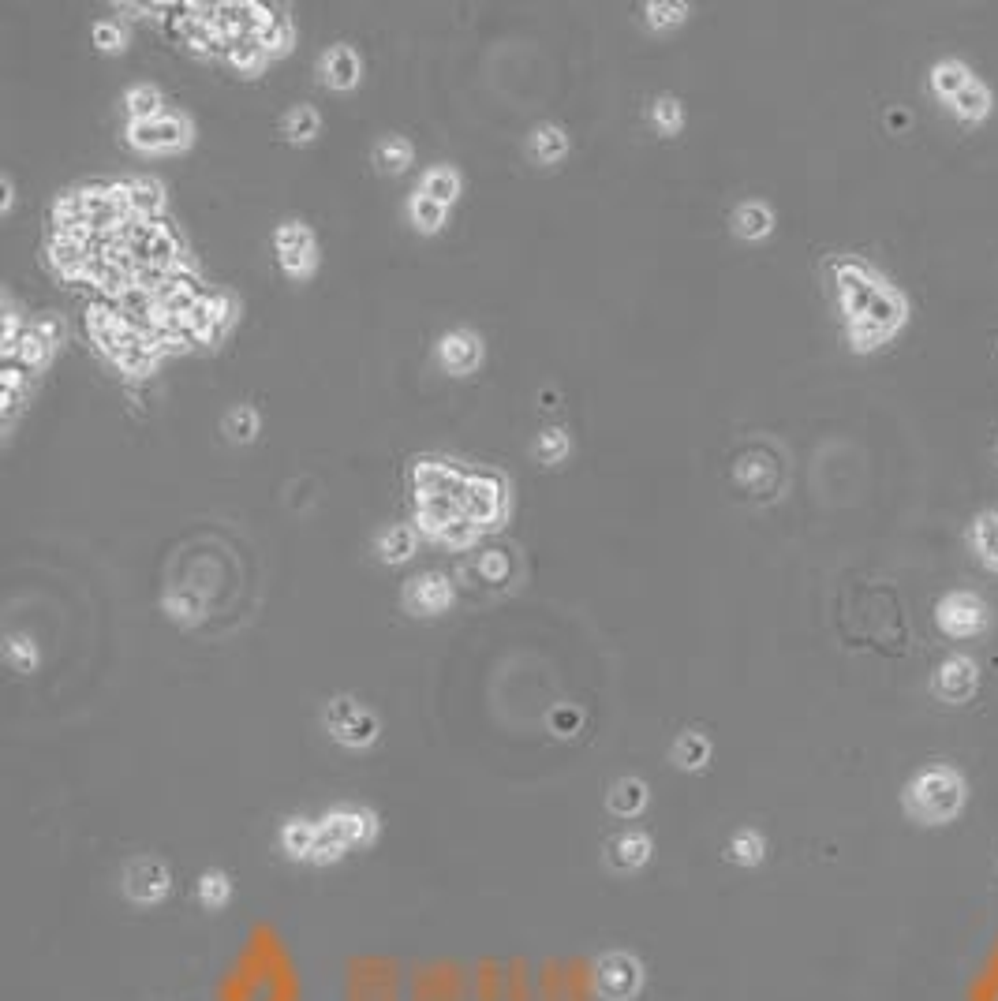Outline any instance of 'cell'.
Segmentation results:
<instances>
[{
  "mask_svg": "<svg viewBox=\"0 0 998 1001\" xmlns=\"http://www.w3.org/2000/svg\"><path fill=\"white\" fill-rule=\"evenodd\" d=\"M412 157H415V150H412V142L408 139H400V135H389V139H382L378 146H374V165L382 172H404L408 165H412Z\"/></svg>",
  "mask_w": 998,
  "mask_h": 1001,
  "instance_id": "obj_26",
  "label": "cell"
},
{
  "mask_svg": "<svg viewBox=\"0 0 998 1001\" xmlns=\"http://www.w3.org/2000/svg\"><path fill=\"white\" fill-rule=\"evenodd\" d=\"M969 83H972L969 68H965V64H957V60H942L939 68L931 71V86H935V94L946 98V101L954 98V94H961Z\"/></svg>",
  "mask_w": 998,
  "mask_h": 1001,
  "instance_id": "obj_30",
  "label": "cell"
},
{
  "mask_svg": "<svg viewBox=\"0 0 998 1001\" xmlns=\"http://www.w3.org/2000/svg\"><path fill=\"white\" fill-rule=\"evenodd\" d=\"M475 572H479L483 583L501 587V583H509V579H513L516 553L509 550V546H490V550H483L479 557H475Z\"/></svg>",
  "mask_w": 998,
  "mask_h": 1001,
  "instance_id": "obj_19",
  "label": "cell"
},
{
  "mask_svg": "<svg viewBox=\"0 0 998 1001\" xmlns=\"http://www.w3.org/2000/svg\"><path fill=\"white\" fill-rule=\"evenodd\" d=\"M169 871L157 860H135L124 875V889L135 904H157L169 897Z\"/></svg>",
  "mask_w": 998,
  "mask_h": 1001,
  "instance_id": "obj_12",
  "label": "cell"
},
{
  "mask_svg": "<svg viewBox=\"0 0 998 1001\" xmlns=\"http://www.w3.org/2000/svg\"><path fill=\"white\" fill-rule=\"evenodd\" d=\"M229 897H232V882L221 871H206L199 878V901L206 908H221V904H229Z\"/></svg>",
  "mask_w": 998,
  "mask_h": 1001,
  "instance_id": "obj_43",
  "label": "cell"
},
{
  "mask_svg": "<svg viewBox=\"0 0 998 1001\" xmlns=\"http://www.w3.org/2000/svg\"><path fill=\"white\" fill-rule=\"evenodd\" d=\"M423 195H430V198H438V202H453V198L460 195V176L453 169H445V165H438V169H430L427 176H423V187H419Z\"/></svg>",
  "mask_w": 998,
  "mask_h": 1001,
  "instance_id": "obj_35",
  "label": "cell"
},
{
  "mask_svg": "<svg viewBox=\"0 0 998 1001\" xmlns=\"http://www.w3.org/2000/svg\"><path fill=\"white\" fill-rule=\"evenodd\" d=\"M90 38H94V45H98L101 53H120V49H124V30L116 27V23H109V19L94 23Z\"/></svg>",
  "mask_w": 998,
  "mask_h": 1001,
  "instance_id": "obj_47",
  "label": "cell"
},
{
  "mask_svg": "<svg viewBox=\"0 0 998 1001\" xmlns=\"http://www.w3.org/2000/svg\"><path fill=\"white\" fill-rule=\"evenodd\" d=\"M647 860H651V837L647 833H621L614 841L617 867H643Z\"/></svg>",
  "mask_w": 998,
  "mask_h": 1001,
  "instance_id": "obj_31",
  "label": "cell"
},
{
  "mask_svg": "<svg viewBox=\"0 0 998 1001\" xmlns=\"http://www.w3.org/2000/svg\"><path fill=\"white\" fill-rule=\"evenodd\" d=\"M273 243H277V254L314 251V236H311V228H307V225H300V221H285V225L277 228V236H273Z\"/></svg>",
  "mask_w": 998,
  "mask_h": 1001,
  "instance_id": "obj_40",
  "label": "cell"
},
{
  "mask_svg": "<svg viewBox=\"0 0 998 1001\" xmlns=\"http://www.w3.org/2000/svg\"><path fill=\"white\" fill-rule=\"evenodd\" d=\"M318 830H322V826H314L307 818H292V822H285V830H281V845H285L288 856L311 860L314 845H318Z\"/></svg>",
  "mask_w": 998,
  "mask_h": 1001,
  "instance_id": "obj_22",
  "label": "cell"
},
{
  "mask_svg": "<svg viewBox=\"0 0 998 1001\" xmlns=\"http://www.w3.org/2000/svg\"><path fill=\"white\" fill-rule=\"evenodd\" d=\"M976 684H980L976 662L965 658V654L946 658V662L939 665V673H935V691H939V699H946V703H965V699H972Z\"/></svg>",
  "mask_w": 998,
  "mask_h": 1001,
  "instance_id": "obj_14",
  "label": "cell"
},
{
  "mask_svg": "<svg viewBox=\"0 0 998 1001\" xmlns=\"http://www.w3.org/2000/svg\"><path fill=\"white\" fill-rule=\"evenodd\" d=\"M572 452V441H569V434L565 430H546V434H539V445H535V456H539V464H561L565 456Z\"/></svg>",
  "mask_w": 998,
  "mask_h": 1001,
  "instance_id": "obj_42",
  "label": "cell"
},
{
  "mask_svg": "<svg viewBox=\"0 0 998 1001\" xmlns=\"http://www.w3.org/2000/svg\"><path fill=\"white\" fill-rule=\"evenodd\" d=\"M647 807V785L640 777H621L610 789V811L621 818H636Z\"/></svg>",
  "mask_w": 998,
  "mask_h": 1001,
  "instance_id": "obj_21",
  "label": "cell"
},
{
  "mask_svg": "<svg viewBox=\"0 0 998 1001\" xmlns=\"http://www.w3.org/2000/svg\"><path fill=\"white\" fill-rule=\"evenodd\" d=\"M950 105H954V113L961 116V120H984L987 113H991V94H987V86L980 83V79H972L961 94H954L950 98Z\"/></svg>",
  "mask_w": 998,
  "mask_h": 1001,
  "instance_id": "obj_27",
  "label": "cell"
},
{
  "mask_svg": "<svg viewBox=\"0 0 998 1001\" xmlns=\"http://www.w3.org/2000/svg\"><path fill=\"white\" fill-rule=\"evenodd\" d=\"M460 512L468 516L479 531H494L501 527L505 512H509V486L494 471H475L468 475L464 497H460Z\"/></svg>",
  "mask_w": 998,
  "mask_h": 1001,
  "instance_id": "obj_3",
  "label": "cell"
},
{
  "mask_svg": "<svg viewBox=\"0 0 998 1001\" xmlns=\"http://www.w3.org/2000/svg\"><path fill=\"white\" fill-rule=\"evenodd\" d=\"M890 124H894V127H905V124H909V116H905V113H894V116H890Z\"/></svg>",
  "mask_w": 998,
  "mask_h": 1001,
  "instance_id": "obj_54",
  "label": "cell"
},
{
  "mask_svg": "<svg viewBox=\"0 0 998 1001\" xmlns=\"http://www.w3.org/2000/svg\"><path fill=\"white\" fill-rule=\"evenodd\" d=\"M475 538H479V527H475V523H471L468 516L460 512L457 520H453V523H449V527H445L442 542H445V546H453V550H464V546H471Z\"/></svg>",
  "mask_w": 998,
  "mask_h": 1001,
  "instance_id": "obj_46",
  "label": "cell"
},
{
  "mask_svg": "<svg viewBox=\"0 0 998 1001\" xmlns=\"http://www.w3.org/2000/svg\"><path fill=\"white\" fill-rule=\"evenodd\" d=\"M580 725H584V714H580L576 706H557L554 714H550V729H554L557 736L580 733Z\"/></svg>",
  "mask_w": 998,
  "mask_h": 1001,
  "instance_id": "obj_48",
  "label": "cell"
},
{
  "mask_svg": "<svg viewBox=\"0 0 998 1001\" xmlns=\"http://www.w3.org/2000/svg\"><path fill=\"white\" fill-rule=\"evenodd\" d=\"M408 217H412V225L419 228V232H438V228L445 225V217H449V206L445 202H438V198H430V195H423V191H415L412 195V202H408Z\"/></svg>",
  "mask_w": 998,
  "mask_h": 1001,
  "instance_id": "obj_24",
  "label": "cell"
},
{
  "mask_svg": "<svg viewBox=\"0 0 998 1001\" xmlns=\"http://www.w3.org/2000/svg\"><path fill=\"white\" fill-rule=\"evenodd\" d=\"M438 363L449 374H471L483 363V340L475 337L471 329H453L438 340Z\"/></svg>",
  "mask_w": 998,
  "mask_h": 1001,
  "instance_id": "obj_13",
  "label": "cell"
},
{
  "mask_svg": "<svg viewBox=\"0 0 998 1001\" xmlns=\"http://www.w3.org/2000/svg\"><path fill=\"white\" fill-rule=\"evenodd\" d=\"M38 329H42V333H45V340H49V344H53V348H57V344H60V337H64V325H60L57 318H45V322H38Z\"/></svg>",
  "mask_w": 998,
  "mask_h": 1001,
  "instance_id": "obj_51",
  "label": "cell"
},
{
  "mask_svg": "<svg viewBox=\"0 0 998 1001\" xmlns=\"http://www.w3.org/2000/svg\"><path fill=\"white\" fill-rule=\"evenodd\" d=\"M225 57H229V64L240 71V75H247V79H251V75H258V71L266 68V57H270V53H266V49H262L255 38H243V42L232 45Z\"/></svg>",
  "mask_w": 998,
  "mask_h": 1001,
  "instance_id": "obj_32",
  "label": "cell"
},
{
  "mask_svg": "<svg viewBox=\"0 0 998 1001\" xmlns=\"http://www.w3.org/2000/svg\"><path fill=\"white\" fill-rule=\"evenodd\" d=\"M49 355H53V344L45 340V333L38 329V325H27V329H23V337H19V344H15L12 359H19V363L30 367V370H38V367L49 363Z\"/></svg>",
  "mask_w": 998,
  "mask_h": 1001,
  "instance_id": "obj_25",
  "label": "cell"
},
{
  "mask_svg": "<svg viewBox=\"0 0 998 1001\" xmlns=\"http://www.w3.org/2000/svg\"><path fill=\"white\" fill-rule=\"evenodd\" d=\"M464 486H468V475L457 471L453 464H442V460H419L412 467V490L419 505H430V501H457L464 497Z\"/></svg>",
  "mask_w": 998,
  "mask_h": 1001,
  "instance_id": "obj_5",
  "label": "cell"
},
{
  "mask_svg": "<svg viewBox=\"0 0 998 1001\" xmlns=\"http://www.w3.org/2000/svg\"><path fill=\"white\" fill-rule=\"evenodd\" d=\"M344 856V845L333 837L329 830H318V845H314V856L311 860L314 863H333V860H341Z\"/></svg>",
  "mask_w": 998,
  "mask_h": 1001,
  "instance_id": "obj_49",
  "label": "cell"
},
{
  "mask_svg": "<svg viewBox=\"0 0 998 1001\" xmlns=\"http://www.w3.org/2000/svg\"><path fill=\"white\" fill-rule=\"evenodd\" d=\"M643 12H647V27L651 30H670L677 23H685L692 8L677 4V0H651V4H643Z\"/></svg>",
  "mask_w": 998,
  "mask_h": 1001,
  "instance_id": "obj_34",
  "label": "cell"
},
{
  "mask_svg": "<svg viewBox=\"0 0 998 1001\" xmlns=\"http://www.w3.org/2000/svg\"><path fill=\"white\" fill-rule=\"evenodd\" d=\"M318 71H322V83L333 86V90H352L359 83V75H363V64L348 45H333L322 57Z\"/></svg>",
  "mask_w": 998,
  "mask_h": 1001,
  "instance_id": "obj_16",
  "label": "cell"
},
{
  "mask_svg": "<svg viewBox=\"0 0 998 1001\" xmlns=\"http://www.w3.org/2000/svg\"><path fill=\"white\" fill-rule=\"evenodd\" d=\"M236 318V303L229 296H202L199 307L187 314V337L195 344H217L221 333L232 325Z\"/></svg>",
  "mask_w": 998,
  "mask_h": 1001,
  "instance_id": "obj_10",
  "label": "cell"
},
{
  "mask_svg": "<svg viewBox=\"0 0 998 1001\" xmlns=\"http://www.w3.org/2000/svg\"><path fill=\"white\" fill-rule=\"evenodd\" d=\"M830 273H834V281H838L842 311L849 314V322L868 318L871 303L879 299V292H883L886 284H879V277H875L864 262H853V258H838V262H830Z\"/></svg>",
  "mask_w": 998,
  "mask_h": 1001,
  "instance_id": "obj_4",
  "label": "cell"
},
{
  "mask_svg": "<svg viewBox=\"0 0 998 1001\" xmlns=\"http://www.w3.org/2000/svg\"><path fill=\"white\" fill-rule=\"evenodd\" d=\"M539 400H542V408H557V393H554V389H542Z\"/></svg>",
  "mask_w": 998,
  "mask_h": 1001,
  "instance_id": "obj_53",
  "label": "cell"
},
{
  "mask_svg": "<svg viewBox=\"0 0 998 1001\" xmlns=\"http://www.w3.org/2000/svg\"><path fill=\"white\" fill-rule=\"evenodd\" d=\"M292 38H296V34H292V23H288V15H281V12H273L270 23L255 34V42L262 45L270 57L288 53V49H292Z\"/></svg>",
  "mask_w": 998,
  "mask_h": 1001,
  "instance_id": "obj_29",
  "label": "cell"
},
{
  "mask_svg": "<svg viewBox=\"0 0 998 1001\" xmlns=\"http://www.w3.org/2000/svg\"><path fill=\"white\" fill-rule=\"evenodd\" d=\"M281 258V269L288 277H307L314 269V251H296V254H277Z\"/></svg>",
  "mask_w": 998,
  "mask_h": 1001,
  "instance_id": "obj_50",
  "label": "cell"
},
{
  "mask_svg": "<svg viewBox=\"0 0 998 1001\" xmlns=\"http://www.w3.org/2000/svg\"><path fill=\"white\" fill-rule=\"evenodd\" d=\"M763 852H767V841L756 830H737L733 841H729V860L741 863V867H756L763 860Z\"/></svg>",
  "mask_w": 998,
  "mask_h": 1001,
  "instance_id": "obj_33",
  "label": "cell"
},
{
  "mask_svg": "<svg viewBox=\"0 0 998 1001\" xmlns=\"http://www.w3.org/2000/svg\"><path fill=\"white\" fill-rule=\"evenodd\" d=\"M711 759V740L699 733H681L677 736V744H673V762L681 766V770H699V766H707Z\"/></svg>",
  "mask_w": 998,
  "mask_h": 1001,
  "instance_id": "obj_28",
  "label": "cell"
},
{
  "mask_svg": "<svg viewBox=\"0 0 998 1001\" xmlns=\"http://www.w3.org/2000/svg\"><path fill=\"white\" fill-rule=\"evenodd\" d=\"M453 598H457V591H453L449 576H442V572H423V576L408 579L404 594H400L404 609L415 613V617H438V613H445V609L453 606Z\"/></svg>",
  "mask_w": 998,
  "mask_h": 1001,
  "instance_id": "obj_9",
  "label": "cell"
},
{
  "mask_svg": "<svg viewBox=\"0 0 998 1001\" xmlns=\"http://www.w3.org/2000/svg\"><path fill=\"white\" fill-rule=\"evenodd\" d=\"M770 228H774V213L763 202H744L733 210V232L741 240H763V236H770Z\"/></svg>",
  "mask_w": 998,
  "mask_h": 1001,
  "instance_id": "obj_20",
  "label": "cell"
},
{
  "mask_svg": "<svg viewBox=\"0 0 998 1001\" xmlns=\"http://www.w3.org/2000/svg\"><path fill=\"white\" fill-rule=\"evenodd\" d=\"M651 124L658 131H666V135H677L681 124H685V109H681V101L670 98V94H662V98L651 101Z\"/></svg>",
  "mask_w": 998,
  "mask_h": 1001,
  "instance_id": "obj_39",
  "label": "cell"
},
{
  "mask_svg": "<svg viewBox=\"0 0 998 1001\" xmlns=\"http://www.w3.org/2000/svg\"><path fill=\"white\" fill-rule=\"evenodd\" d=\"M128 142L143 154H172L191 142V124L184 116H157V120H135L128 124Z\"/></svg>",
  "mask_w": 998,
  "mask_h": 1001,
  "instance_id": "obj_6",
  "label": "cell"
},
{
  "mask_svg": "<svg viewBox=\"0 0 998 1001\" xmlns=\"http://www.w3.org/2000/svg\"><path fill=\"white\" fill-rule=\"evenodd\" d=\"M322 830L333 833L344 848H352V845H367L374 833H378V822L363 807H337V811H329L322 818Z\"/></svg>",
  "mask_w": 998,
  "mask_h": 1001,
  "instance_id": "obj_15",
  "label": "cell"
},
{
  "mask_svg": "<svg viewBox=\"0 0 998 1001\" xmlns=\"http://www.w3.org/2000/svg\"><path fill=\"white\" fill-rule=\"evenodd\" d=\"M116 240L124 243L128 258L135 262V269H169L176 273L180 269V258H184V247L176 240L165 221H131L124 232H116Z\"/></svg>",
  "mask_w": 998,
  "mask_h": 1001,
  "instance_id": "obj_2",
  "label": "cell"
},
{
  "mask_svg": "<svg viewBox=\"0 0 998 1001\" xmlns=\"http://www.w3.org/2000/svg\"><path fill=\"white\" fill-rule=\"evenodd\" d=\"M569 154V135L561 131L557 124H539L528 135V157L539 161V165H554L561 157Z\"/></svg>",
  "mask_w": 998,
  "mask_h": 1001,
  "instance_id": "obj_17",
  "label": "cell"
},
{
  "mask_svg": "<svg viewBox=\"0 0 998 1001\" xmlns=\"http://www.w3.org/2000/svg\"><path fill=\"white\" fill-rule=\"evenodd\" d=\"M225 434H229V441H236V445L255 441L258 438V411L247 408V404L232 408L229 415H225Z\"/></svg>",
  "mask_w": 998,
  "mask_h": 1001,
  "instance_id": "obj_37",
  "label": "cell"
},
{
  "mask_svg": "<svg viewBox=\"0 0 998 1001\" xmlns=\"http://www.w3.org/2000/svg\"><path fill=\"white\" fill-rule=\"evenodd\" d=\"M643 983L640 960L628 953H606L599 960V994L610 1001H628Z\"/></svg>",
  "mask_w": 998,
  "mask_h": 1001,
  "instance_id": "obj_11",
  "label": "cell"
},
{
  "mask_svg": "<svg viewBox=\"0 0 998 1001\" xmlns=\"http://www.w3.org/2000/svg\"><path fill=\"white\" fill-rule=\"evenodd\" d=\"M120 187H124V198H128V210L135 221H150L165 206V195H161L157 180H128V184Z\"/></svg>",
  "mask_w": 998,
  "mask_h": 1001,
  "instance_id": "obj_18",
  "label": "cell"
},
{
  "mask_svg": "<svg viewBox=\"0 0 998 1001\" xmlns=\"http://www.w3.org/2000/svg\"><path fill=\"white\" fill-rule=\"evenodd\" d=\"M165 609H169V617L172 621H180V624H195L202 617V598L199 594H191V591H172L169 598H165Z\"/></svg>",
  "mask_w": 998,
  "mask_h": 1001,
  "instance_id": "obj_44",
  "label": "cell"
},
{
  "mask_svg": "<svg viewBox=\"0 0 998 1001\" xmlns=\"http://www.w3.org/2000/svg\"><path fill=\"white\" fill-rule=\"evenodd\" d=\"M326 725L333 740H341L344 748H367L378 740V718L371 710H363L356 699H337L326 710Z\"/></svg>",
  "mask_w": 998,
  "mask_h": 1001,
  "instance_id": "obj_7",
  "label": "cell"
},
{
  "mask_svg": "<svg viewBox=\"0 0 998 1001\" xmlns=\"http://www.w3.org/2000/svg\"><path fill=\"white\" fill-rule=\"evenodd\" d=\"M124 105H128V113H131V124H135V120H157V116H161V94H157L154 86H131Z\"/></svg>",
  "mask_w": 998,
  "mask_h": 1001,
  "instance_id": "obj_38",
  "label": "cell"
},
{
  "mask_svg": "<svg viewBox=\"0 0 998 1001\" xmlns=\"http://www.w3.org/2000/svg\"><path fill=\"white\" fill-rule=\"evenodd\" d=\"M905 807L920 822H950L965 807V781L950 766H927L905 789Z\"/></svg>",
  "mask_w": 998,
  "mask_h": 1001,
  "instance_id": "obj_1",
  "label": "cell"
},
{
  "mask_svg": "<svg viewBox=\"0 0 998 1001\" xmlns=\"http://www.w3.org/2000/svg\"><path fill=\"white\" fill-rule=\"evenodd\" d=\"M12 176H4V180H0V210H4V213H8V210H12Z\"/></svg>",
  "mask_w": 998,
  "mask_h": 1001,
  "instance_id": "obj_52",
  "label": "cell"
},
{
  "mask_svg": "<svg viewBox=\"0 0 998 1001\" xmlns=\"http://www.w3.org/2000/svg\"><path fill=\"white\" fill-rule=\"evenodd\" d=\"M374 550L385 564H404L415 553V527H389L378 535Z\"/></svg>",
  "mask_w": 998,
  "mask_h": 1001,
  "instance_id": "obj_23",
  "label": "cell"
},
{
  "mask_svg": "<svg viewBox=\"0 0 998 1001\" xmlns=\"http://www.w3.org/2000/svg\"><path fill=\"white\" fill-rule=\"evenodd\" d=\"M4 654H8V662H12L15 669H23V673H30V669L38 665V650H34V643L23 639V635H8Z\"/></svg>",
  "mask_w": 998,
  "mask_h": 1001,
  "instance_id": "obj_45",
  "label": "cell"
},
{
  "mask_svg": "<svg viewBox=\"0 0 998 1001\" xmlns=\"http://www.w3.org/2000/svg\"><path fill=\"white\" fill-rule=\"evenodd\" d=\"M935 621L946 635H954V639H972V635H980L987 628V606L969 591H954L946 594L935 609Z\"/></svg>",
  "mask_w": 998,
  "mask_h": 1001,
  "instance_id": "obj_8",
  "label": "cell"
},
{
  "mask_svg": "<svg viewBox=\"0 0 998 1001\" xmlns=\"http://www.w3.org/2000/svg\"><path fill=\"white\" fill-rule=\"evenodd\" d=\"M281 127H285L288 142H311L314 135H318L322 120H318V113H314L311 105H296V109L285 116V124Z\"/></svg>",
  "mask_w": 998,
  "mask_h": 1001,
  "instance_id": "obj_36",
  "label": "cell"
},
{
  "mask_svg": "<svg viewBox=\"0 0 998 1001\" xmlns=\"http://www.w3.org/2000/svg\"><path fill=\"white\" fill-rule=\"evenodd\" d=\"M972 542L991 568H998V516H980L972 527Z\"/></svg>",
  "mask_w": 998,
  "mask_h": 1001,
  "instance_id": "obj_41",
  "label": "cell"
}]
</instances>
